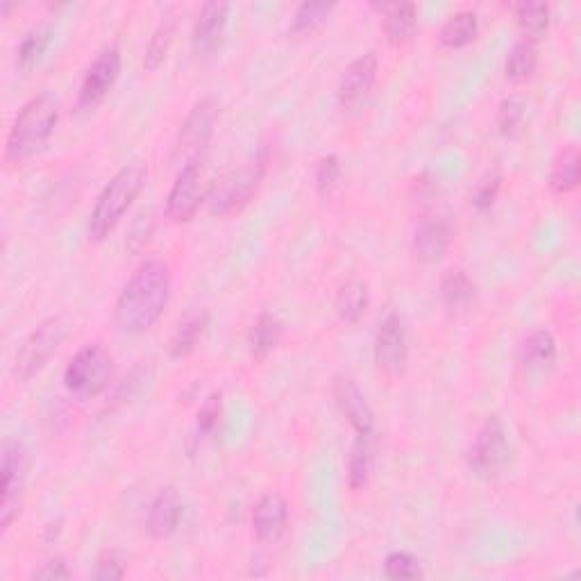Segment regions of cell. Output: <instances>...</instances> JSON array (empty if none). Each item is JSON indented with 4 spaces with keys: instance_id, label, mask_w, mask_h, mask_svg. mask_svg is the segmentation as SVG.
Wrapping results in <instances>:
<instances>
[{
    "instance_id": "obj_11",
    "label": "cell",
    "mask_w": 581,
    "mask_h": 581,
    "mask_svg": "<svg viewBox=\"0 0 581 581\" xmlns=\"http://www.w3.org/2000/svg\"><path fill=\"white\" fill-rule=\"evenodd\" d=\"M218 121V105L214 98H200L196 105L191 107L187 119H184L180 134H178V155L184 157V162L189 159H198L205 153L209 141L214 137V128Z\"/></svg>"
},
{
    "instance_id": "obj_1",
    "label": "cell",
    "mask_w": 581,
    "mask_h": 581,
    "mask_svg": "<svg viewBox=\"0 0 581 581\" xmlns=\"http://www.w3.org/2000/svg\"><path fill=\"white\" fill-rule=\"evenodd\" d=\"M171 298V271L164 261L150 259L137 268L116 300L114 321L125 334H143L162 318Z\"/></svg>"
},
{
    "instance_id": "obj_37",
    "label": "cell",
    "mask_w": 581,
    "mask_h": 581,
    "mask_svg": "<svg viewBox=\"0 0 581 581\" xmlns=\"http://www.w3.org/2000/svg\"><path fill=\"white\" fill-rule=\"evenodd\" d=\"M221 418H223V395L221 393L207 395V400L202 402V407L198 411V434L212 436L218 425H221Z\"/></svg>"
},
{
    "instance_id": "obj_31",
    "label": "cell",
    "mask_w": 581,
    "mask_h": 581,
    "mask_svg": "<svg viewBox=\"0 0 581 581\" xmlns=\"http://www.w3.org/2000/svg\"><path fill=\"white\" fill-rule=\"evenodd\" d=\"M332 12H334L332 3H302L296 14H293L289 32L296 37L311 35V32H316L327 19H330Z\"/></svg>"
},
{
    "instance_id": "obj_32",
    "label": "cell",
    "mask_w": 581,
    "mask_h": 581,
    "mask_svg": "<svg viewBox=\"0 0 581 581\" xmlns=\"http://www.w3.org/2000/svg\"><path fill=\"white\" fill-rule=\"evenodd\" d=\"M50 46V28L48 25H37L32 28L28 35L23 37L19 44V50H16V60L23 66V69H30L35 66Z\"/></svg>"
},
{
    "instance_id": "obj_36",
    "label": "cell",
    "mask_w": 581,
    "mask_h": 581,
    "mask_svg": "<svg viewBox=\"0 0 581 581\" xmlns=\"http://www.w3.org/2000/svg\"><path fill=\"white\" fill-rule=\"evenodd\" d=\"M153 234H155V216L150 212H141L130 225L125 246H128L132 255H139L141 250H146L150 239H153Z\"/></svg>"
},
{
    "instance_id": "obj_35",
    "label": "cell",
    "mask_w": 581,
    "mask_h": 581,
    "mask_svg": "<svg viewBox=\"0 0 581 581\" xmlns=\"http://www.w3.org/2000/svg\"><path fill=\"white\" fill-rule=\"evenodd\" d=\"M522 121H525V103L518 98H504L498 107V116H495L500 134L513 137L520 130Z\"/></svg>"
},
{
    "instance_id": "obj_29",
    "label": "cell",
    "mask_w": 581,
    "mask_h": 581,
    "mask_svg": "<svg viewBox=\"0 0 581 581\" xmlns=\"http://www.w3.org/2000/svg\"><path fill=\"white\" fill-rule=\"evenodd\" d=\"M536 66H538L536 41L520 37L509 50L507 64H504V75H507V80L511 82H525L532 78Z\"/></svg>"
},
{
    "instance_id": "obj_30",
    "label": "cell",
    "mask_w": 581,
    "mask_h": 581,
    "mask_svg": "<svg viewBox=\"0 0 581 581\" xmlns=\"http://www.w3.org/2000/svg\"><path fill=\"white\" fill-rule=\"evenodd\" d=\"M516 23L522 37L538 41L550 28V5L547 3H518L513 5Z\"/></svg>"
},
{
    "instance_id": "obj_13",
    "label": "cell",
    "mask_w": 581,
    "mask_h": 581,
    "mask_svg": "<svg viewBox=\"0 0 581 581\" xmlns=\"http://www.w3.org/2000/svg\"><path fill=\"white\" fill-rule=\"evenodd\" d=\"M377 71H380V55L375 50H368V53L359 55L357 60H352L341 75L339 89H336L339 105L343 109L357 107L370 94V89H373Z\"/></svg>"
},
{
    "instance_id": "obj_6",
    "label": "cell",
    "mask_w": 581,
    "mask_h": 581,
    "mask_svg": "<svg viewBox=\"0 0 581 581\" xmlns=\"http://www.w3.org/2000/svg\"><path fill=\"white\" fill-rule=\"evenodd\" d=\"M71 321L66 316H50L39 327L30 332L28 339L16 352L12 373L19 382H28L46 368L50 357L60 350L66 336H69Z\"/></svg>"
},
{
    "instance_id": "obj_16",
    "label": "cell",
    "mask_w": 581,
    "mask_h": 581,
    "mask_svg": "<svg viewBox=\"0 0 581 581\" xmlns=\"http://www.w3.org/2000/svg\"><path fill=\"white\" fill-rule=\"evenodd\" d=\"M227 14H230V5L218 3V0H212V3H205L200 7L191 32L193 53L207 57L221 46L227 25Z\"/></svg>"
},
{
    "instance_id": "obj_18",
    "label": "cell",
    "mask_w": 581,
    "mask_h": 581,
    "mask_svg": "<svg viewBox=\"0 0 581 581\" xmlns=\"http://www.w3.org/2000/svg\"><path fill=\"white\" fill-rule=\"evenodd\" d=\"M182 520V498L173 486L162 488L150 502L148 518H146V532L155 538V541H164V538L178 532Z\"/></svg>"
},
{
    "instance_id": "obj_28",
    "label": "cell",
    "mask_w": 581,
    "mask_h": 581,
    "mask_svg": "<svg viewBox=\"0 0 581 581\" xmlns=\"http://www.w3.org/2000/svg\"><path fill=\"white\" fill-rule=\"evenodd\" d=\"M441 300L445 309L463 311L475 300V284L463 268H452L441 280Z\"/></svg>"
},
{
    "instance_id": "obj_10",
    "label": "cell",
    "mask_w": 581,
    "mask_h": 581,
    "mask_svg": "<svg viewBox=\"0 0 581 581\" xmlns=\"http://www.w3.org/2000/svg\"><path fill=\"white\" fill-rule=\"evenodd\" d=\"M121 75V50L116 46L105 48L89 71L84 73V80L78 91V109L80 112H94L103 103L109 91Z\"/></svg>"
},
{
    "instance_id": "obj_24",
    "label": "cell",
    "mask_w": 581,
    "mask_h": 581,
    "mask_svg": "<svg viewBox=\"0 0 581 581\" xmlns=\"http://www.w3.org/2000/svg\"><path fill=\"white\" fill-rule=\"evenodd\" d=\"M581 180V155L577 146L563 148L559 157L554 159L552 173H550V187L559 196H566L579 187Z\"/></svg>"
},
{
    "instance_id": "obj_2",
    "label": "cell",
    "mask_w": 581,
    "mask_h": 581,
    "mask_svg": "<svg viewBox=\"0 0 581 581\" xmlns=\"http://www.w3.org/2000/svg\"><path fill=\"white\" fill-rule=\"evenodd\" d=\"M60 121V103L50 94H39L25 103L5 141V162L21 164L50 139Z\"/></svg>"
},
{
    "instance_id": "obj_9",
    "label": "cell",
    "mask_w": 581,
    "mask_h": 581,
    "mask_svg": "<svg viewBox=\"0 0 581 581\" xmlns=\"http://www.w3.org/2000/svg\"><path fill=\"white\" fill-rule=\"evenodd\" d=\"M511 445L507 439V429L498 418H488L477 429L473 443L468 448V468L477 477H495L507 466Z\"/></svg>"
},
{
    "instance_id": "obj_8",
    "label": "cell",
    "mask_w": 581,
    "mask_h": 581,
    "mask_svg": "<svg viewBox=\"0 0 581 581\" xmlns=\"http://www.w3.org/2000/svg\"><path fill=\"white\" fill-rule=\"evenodd\" d=\"M207 178L202 157L189 159L180 168L171 191L166 196V218L171 223H189L198 214L202 202L207 200Z\"/></svg>"
},
{
    "instance_id": "obj_12",
    "label": "cell",
    "mask_w": 581,
    "mask_h": 581,
    "mask_svg": "<svg viewBox=\"0 0 581 581\" xmlns=\"http://www.w3.org/2000/svg\"><path fill=\"white\" fill-rule=\"evenodd\" d=\"M409 359L407 330L398 314H389L375 336V364L386 375H400Z\"/></svg>"
},
{
    "instance_id": "obj_20",
    "label": "cell",
    "mask_w": 581,
    "mask_h": 581,
    "mask_svg": "<svg viewBox=\"0 0 581 581\" xmlns=\"http://www.w3.org/2000/svg\"><path fill=\"white\" fill-rule=\"evenodd\" d=\"M382 12H384V32L386 37H389V44L402 46L416 35L418 7L414 3L382 5Z\"/></svg>"
},
{
    "instance_id": "obj_5",
    "label": "cell",
    "mask_w": 581,
    "mask_h": 581,
    "mask_svg": "<svg viewBox=\"0 0 581 581\" xmlns=\"http://www.w3.org/2000/svg\"><path fill=\"white\" fill-rule=\"evenodd\" d=\"M114 377V359L100 343H87L64 370V384L75 398L89 400L105 393Z\"/></svg>"
},
{
    "instance_id": "obj_17",
    "label": "cell",
    "mask_w": 581,
    "mask_h": 581,
    "mask_svg": "<svg viewBox=\"0 0 581 581\" xmlns=\"http://www.w3.org/2000/svg\"><path fill=\"white\" fill-rule=\"evenodd\" d=\"M452 246V227L441 216H429L418 223L414 239H411V252L414 257L425 261V264H434L441 261Z\"/></svg>"
},
{
    "instance_id": "obj_26",
    "label": "cell",
    "mask_w": 581,
    "mask_h": 581,
    "mask_svg": "<svg viewBox=\"0 0 581 581\" xmlns=\"http://www.w3.org/2000/svg\"><path fill=\"white\" fill-rule=\"evenodd\" d=\"M479 30V16L473 10H461L452 14L448 21L441 25L439 41L445 48H463L473 44Z\"/></svg>"
},
{
    "instance_id": "obj_33",
    "label": "cell",
    "mask_w": 581,
    "mask_h": 581,
    "mask_svg": "<svg viewBox=\"0 0 581 581\" xmlns=\"http://www.w3.org/2000/svg\"><path fill=\"white\" fill-rule=\"evenodd\" d=\"M341 173H343V166H341V159L336 155H323L321 159L316 162V173H314V180H316V193L321 198H330L334 189L339 187L341 182Z\"/></svg>"
},
{
    "instance_id": "obj_3",
    "label": "cell",
    "mask_w": 581,
    "mask_h": 581,
    "mask_svg": "<svg viewBox=\"0 0 581 581\" xmlns=\"http://www.w3.org/2000/svg\"><path fill=\"white\" fill-rule=\"evenodd\" d=\"M148 180V171L143 164H128L123 166L112 180L100 191L94 209L89 216V239L105 241L109 234L116 230L121 218L128 214V209L134 205L143 191V184Z\"/></svg>"
},
{
    "instance_id": "obj_21",
    "label": "cell",
    "mask_w": 581,
    "mask_h": 581,
    "mask_svg": "<svg viewBox=\"0 0 581 581\" xmlns=\"http://www.w3.org/2000/svg\"><path fill=\"white\" fill-rule=\"evenodd\" d=\"M282 334H284V323L280 316L273 314V311H264V314H259L248 336L252 359L264 361L277 348Z\"/></svg>"
},
{
    "instance_id": "obj_40",
    "label": "cell",
    "mask_w": 581,
    "mask_h": 581,
    "mask_svg": "<svg viewBox=\"0 0 581 581\" xmlns=\"http://www.w3.org/2000/svg\"><path fill=\"white\" fill-rule=\"evenodd\" d=\"M73 572L66 566V561L55 557V559H48L46 563H41V566L32 572V579H46V581H57V579H71Z\"/></svg>"
},
{
    "instance_id": "obj_15",
    "label": "cell",
    "mask_w": 581,
    "mask_h": 581,
    "mask_svg": "<svg viewBox=\"0 0 581 581\" xmlns=\"http://www.w3.org/2000/svg\"><path fill=\"white\" fill-rule=\"evenodd\" d=\"M252 532L264 545H275L289 529V502L280 493L261 495L252 509Z\"/></svg>"
},
{
    "instance_id": "obj_22",
    "label": "cell",
    "mask_w": 581,
    "mask_h": 581,
    "mask_svg": "<svg viewBox=\"0 0 581 581\" xmlns=\"http://www.w3.org/2000/svg\"><path fill=\"white\" fill-rule=\"evenodd\" d=\"M520 361L527 370H543L557 361V341L547 330H534L520 343Z\"/></svg>"
},
{
    "instance_id": "obj_38",
    "label": "cell",
    "mask_w": 581,
    "mask_h": 581,
    "mask_svg": "<svg viewBox=\"0 0 581 581\" xmlns=\"http://www.w3.org/2000/svg\"><path fill=\"white\" fill-rule=\"evenodd\" d=\"M502 189V175L500 173H486L482 180L477 182V187L473 191V207L477 212H486L495 205V200L500 196Z\"/></svg>"
},
{
    "instance_id": "obj_23",
    "label": "cell",
    "mask_w": 581,
    "mask_h": 581,
    "mask_svg": "<svg viewBox=\"0 0 581 581\" xmlns=\"http://www.w3.org/2000/svg\"><path fill=\"white\" fill-rule=\"evenodd\" d=\"M336 314L343 323L357 325L361 318L366 316V311L370 307V291L368 284L361 280H350L345 282L339 293H336Z\"/></svg>"
},
{
    "instance_id": "obj_19",
    "label": "cell",
    "mask_w": 581,
    "mask_h": 581,
    "mask_svg": "<svg viewBox=\"0 0 581 581\" xmlns=\"http://www.w3.org/2000/svg\"><path fill=\"white\" fill-rule=\"evenodd\" d=\"M375 463V432L357 434L348 454V484L352 491H361L370 482Z\"/></svg>"
},
{
    "instance_id": "obj_7",
    "label": "cell",
    "mask_w": 581,
    "mask_h": 581,
    "mask_svg": "<svg viewBox=\"0 0 581 581\" xmlns=\"http://www.w3.org/2000/svg\"><path fill=\"white\" fill-rule=\"evenodd\" d=\"M30 454L21 441H5L0 459V527L10 529L19 516L25 482H28Z\"/></svg>"
},
{
    "instance_id": "obj_34",
    "label": "cell",
    "mask_w": 581,
    "mask_h": 581,
    "mask_svg": "<svg viewBox=\"0 0 581 581\" xmlns=\"http://www.w3.org/2000/svg\"><path fill=\"white\" fill-rule=\"evenodd\" d=\"M384 575L393 581H409L423 577V568L411 552L395 550L384 559Z\"/></svg>"
},
{
    "instance_id": "obj_39",
    "label": "cell",
    "mask_w": 581,
    "mask_h": 581,
    "mask_svg": "<svg viewBox=\"0 0 581 581\" xmlns=\"http://www.w3.org/2000/svg\"><path fill=\"white\" fill-rule=\"evenodd\" d=\"M125 570H128V563H125V559L119 552H105L96 563L94 579H100V581L123 579Z\"/></svg>"
},
{
    "instance_id": "obj_4",
    "label": "cell",
    "mask_w": 581,
    "mask_h": 581,
    "mask_svg": "<svg viewBox=\"0 0 581 581\" xmlns=\"http://www.w3.org/2000/svg\"><path fill=\"white\" fill-rule=\"evenodd\" d=\"M268 153L261 150L246 164H241L234 171L225 173L212 189H209V209L218 216H230L234 212H241L255 196L261 180L266 175Z\"/></svg>"
},
{
    "instance_id": "obj_14",
    "label": "cell",
    "mask_w": 581,
    "mask_h": 581,
    "mask_svg": "<svg viewBox=\"0 0 581 581\" xmlns=\"http://www.w3.org/2000/svg\"><path fill=\"white\" fill-rule=\"evenodd\" d=\"M334 400L336 407L348 420L357 434H373L375 432V414L370 409L366 395L361 393L357 382L350 375L334 377Z\"/></svg>"
},
{
    "instance_id": "obj_41",
    "label": "cell",
    "mask_w": 581,
    "mask_h": 581,
    "mask_svg": "<svg viewBox=\"0 0 581 581\" xmlns=\"http://www.w3.org/2000/svg\"><path fill=\"white\" fill-rule=\"evenodd\" d=\"M414 193H416V198H420V200L432 198L434 193H436V184H434V180L429 178L427 173H423V175H420V178L414 182Z\"/></svg>"
},
{
    "instance_id": "obj_27",
    "label": "cell",
    "mask_w": 581,
    "mask_h": 581,
    "mask_svg": "<svg viewBox=\"0 0 581 581\" xmlns=\"http://www.w3.org/2000/svg\"><path fill=\"white\" fill-rule=\"evenodd\" d=\"M175 32H178V16H175V12H168L162 16V21H159L153 37L148 41L146 55H143V69L157 71L164 64L168 50L173 46Z\"/></svg>"
},
{
    "instance_id": "obj_25",
    "label": "cell",
    "mask_w": 581,
    "mask_h": 581,
    "mask_svg": "<svg viewBox=\"0 0 581 581\" xmlns=\"http://www.w3.org/2000/svg\"><path fill=\"white\" fill-rule=\"evenodd\" d=\"M209 325V314L207 311H198V314L189 316L187 321H182L178 325V330L173 332L171 343H168V355L173 359H184L189 357L193 350L198 348V343L202 339Z\"/></svg>"
}]
</instances>
